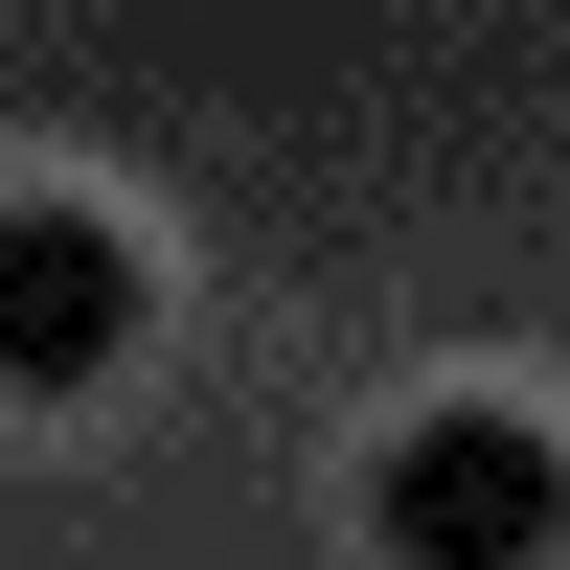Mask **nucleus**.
Listing matches in <instances>:
<instances>
[{"instance_id": "obj_1", "label": "nucleus", "mask_w": 570, "mask_h": 570, "mask_svg": "<svg viewBox=\"0 0 570 570\" xmlns=\"http://www.w3.org/2000/svg\"><path fill=\"white\" fill-rule=\"evenodd\" d=\"M365 548L389 570H548L570 548V456L525 411H411L389 480H365Z\"/></svg>"}, {"instance_id": "obj_2", "label": "nucleus", "mask_w": 570, "mask_h": 570, "mask_svg": "<svg viewBox=\"0 0 570 570\" xmlns=\"http://www.w3.org/2000/svg\"><path fill=\"white\" fill-rule=\"evenodd\" d=\"M115 365H137V228L69 206V183H23V206H0V389L69 411V389H115Z\"/></svg>"}]
</instances>
